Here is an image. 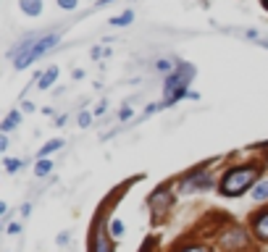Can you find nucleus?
Masks as SVG:
<instances>
[{
    "label": "nucleus",
    "instance_id": "1",
    "mask_svg": "<svg viewBox=\"0 0 268 252\" xmlns=\"http://www.w3.org/2000/svg\"><path fill=\"white\" fill-rule=\"evenodd\" d=\"M58 45V32H50V34H37V37H27L21 40L16 48L11 50V61H13V68L21 71V68H29L34 61H40L45 53H50Z\"/></svg>",
    "mask_w": 268,
    "mask_h": 252
},
{
    "label": "nucleus",
    "instance_id": "2",
    "mask_svg": "<svg viewBox=\"0 0 268 252\" xmlns=\"http://www.w3.org/2000/svg\"><path fill=\"white\" fill-rule=\"evenodd\" d=\"M258 181H260V166H237V168L223 173L218 192L223 197H239L250 187H255Z\"/></svg>",
    "mask_w": 268,
    "mask_h": 252
},
{
    "label": "nucleus",
    "instance_id": "3",
    "mask_svg": "<svg viewBox=\"0 0 268 252\" xmlns=\"http://www.w3.org/2000/svg\"><path fill=\"white\" fill-rule=\"evenodd\" d=\"M192 76H195V66L192 63H179L174 71L166 76L161 108H168V105L179 103L182 98H187L189 95V82H192Z\"/></svg>",
    "mask_w": 268,
    "mask_h": 252
},
{
    "label": "nucleus",
    "instance_id": "4",
    "mask_svg": "<svg viewBox=\"0 0 268 252\" xmlns=\"http://www.w3.org/2000/svg\"><path fill=\"white\" fill-rule=\"evenodd\" d=\"M210 187H213V176L205 173V171H197V173L187 176L182 184H179V189H182V192H205Z\"/></svg>",
    "mask_w": 268,
    "mask_h": 252
},
{
    "label": "nucleus",
    "instance_id": "5",
    "mask_svg": "<svg viewBox=\"0 0 268 252\" xmlns=\"http://www.w3.org/2000/svg\"><path fill=\"white\" fill-rule=\"evenodd\" d=\"M253 231H255V237H258V239L268 242V208H265V210H260V213L253 218Z\"/></svg>",
    "mask_w": 268,
    "mask_h": 252
},
{
    "label": "nucleus",
    "instance_id": "6",
    "mask_svg": "<svg viewBox=\"0 0 268 252\" xmlns=\"http://www.w3.org/2000/svg\"><path fill=\"white\" fill-rule=\"evenodd\" d=\"M18 8H21V13H27V16H40L42 13V0H18Z\"/></svg>",
    "mask_w": 268,
    "mask_h": 252
},
{
    "label": "nucleus",
    "instance_id": "7",
    "mask_svg": "<svg viewBox=\"0 0 268 252\" xmlns=\"http://www.w3.org/2000/svg\"><path fill=\"white\" fill-rule=\"evenodd\" d=\"M55 79H58V66H50L48 71H42V74L37 76V82H40L37 87H40V89H50V84H53Z\"/></svg>",
    "mask_w": 268,
    "mask_h": 252
},
{
    "label": "nucleus",
    "instance_id": "8",
    "mask_svg": "<svg viewBox=\"0 0 268 252\" xmlns=\"http://www.w3.org/2000/svg\"><path fill=\"white\" fill-rule=\"evenodd\" d=\"M18 124H21V110H11L8 116L3 119V124H0V129H3V134H8V131H13Z\"/></svg>",
    "mask_w": 268,
    "mask_h": 252
},
{
    "label": "nucleus",
    "instance_id": "9",
    "mask_svg": "<svg viewBox=\"0 0 268 252\" xmlns=\"http://www.w3.org/2000/svg\"><path fill=\"white\" fill-rule=\"evenodd\" d=\"M250 195H253L255 202H265V200H268V179H260L258 184L250 189Z\"/></svg>",
    "mask_w": 268,
    "mask_h": 252
},
{
    "label": "nucleus",
    "instance_id": "10",
    "mask_svg": "<svg viewBox=\"0 0 268 252\" xmlns=\"http://www.w3.org/2000/svg\"><path fill=\"white\" fill-rule=\"evenodd\" d=\"M131 21H134V11H124V13H119V16L110 18L108 24H110V27H129Z\"/></svg>",
    "mask_w": 268,
    "mask_h": 252
},
{
    "label": "nucleus",
    "instance_id": "11",
    "mask_svg": "<svg viewBox=\"0 0 268 252\" xmlns=\"http://www.w3.org/2000/svg\"><path fill=\"white\" fill-rule=\"evenodd\" d=\"M50 171H53V163H50V160L48 158H40L37 160V163H34V176H50Z\"/></svg>",
    "mask_w": 268,
    "mask_h": 252
},
{
    "label": "nucleus",
    "instance_id": "12",
    "mask_svg": "<svg viewBox=\"0 0 268 252\" xmlns=\"http://www.w3.org/2000/svg\"><path fill=\"white\" fill-rule=\"evenodd\" d=\"M63 147V140H50V142H45L42 147H40V158H48V155H53L55 150H61Z\"/></svg>",
    "mask_w": 268,
    "mask_h": 252
},
{
    "label": "nucleus",
    "instance_id": "13",
    "mask_svg": "<svg viewBox=\"0 0 268 252\" xmlns=\"http://www.w3.org/2000/svg\"><path fill=\"white\" fill-rule=\"evenodd\" d=\"M3 166H6V173H16L18 168H24V160H16V158H6V160H3Z\"/></svg>",
    "mask_w": 268,
    "mask_h": 252
},
{
    "label": "nucleus",
    "instance_id": "14",
    "mask_svg": "<svg viewBox=\"0 0 268 252\" xmlns=\"http://www.w3.org/2000/svg\"><path fill=\"white\" fill-rule=\"evenodd\" d=\"M110 237L113 239H121L124 237V223L116 218V221H110Z\"/></svg>",
    "mask_w": 268,
    "mask_h": 252
},
{
    "label": "nucleus",
    "instance_id": "15",
    "mask_svg": "<svg viewBox=\"0 0 268 252\" xmlns=\"http://www.w3.org/2000/svg\"><path fill=\"white\" fill-rule=\"evenodd\" d=\"M95 252H113V247H110V242H108L105 237H98V242H95Z\"/></svg>",
    "mask_w": 268,
    "mask_h": 252
},
{
    "label": "nucleus",
    "instance_id": "16",
    "mask_svg": "<svg viewBox=\"0 0 268 252\" xmlns=\"http://www.w3.org/2000/svg\"><path fill=\"white\" fill-rule=\"evenodd\" d=\"M76 121H79V126H82V129H87L89 124H92V113H84V110H82L79 116H76Z\"/></svg>",
    "mask_w": 268,
    "mask_h": 252
},
{
    "label": "nucleus",
    "instance_id": "17",
    "mask_svg": "<svg viewBox=\"0 0 268 252\" xmlns=\"http://www.w3.org/2000/svg\"><path fill=\"white\" fill-rule=\"evenodd\" d=\"M76 6H79V0H58V8H63V11H76Z\"/></svg>",
    "mask_w": 268,
    "mask_h": 252
},
{
    "label": "nucleus",
    "instance_id": "18",
    "mask_svg": "<svg viewBox=\"0 0 268 252\" xmlns=\"http://www.w3.org/2000/svg\"><path fill=\"white\" fill-rule=\"evenodd\" d=\"M155 68H158V71H163V74H166V71L171 74V71H174V63H171V61H158V66H155Z\"/></svg>",
    "mask_w": 268,
    "mask_h": 252
},
{
    "label": "nucleus",
    "instance_id": "19",
    "mask_svg": "<svg viewBox=\"0 0 268 252\" xmlns=\"http://www.w3.org/2000/svg\"><path fill=\"white\" fill-rule=\"evenodd\" d=\"M179 252H213L210 247H200V244H195V247H184V249H179Z\"/></svg>",
    "mask_w": 268,
    "mask_h": 252
},
{
    "label": "nucleus",
    "instance_id": "20",
    "mask_svg": "<svg viewBox=\"0 0 268 252\" xmlns=\"http://www.w3.org/2000/svg\"><path fill=\"white\" fill-rule=\"evenodd\" d=\"M131 116H134V110H131L129 105H126V108H121V113H119V119H121V121H129Z\"/></svg>",
    "mask_w": 268,
    "mask_h": 252
},
{
    "label": "nucleus",
    "instance_id": "21",
    "mask_svg": "<svg viewBox=\"0 0 268 252\" xmlns=\"http://www.w3.org/2000/svg\"><path fill=\"white\" fill-rule=\"evenodd\" d=\"M108 110V103H100L98 108H95V116H103V113Z\"/></svg>",
    "mask_w": 268,
    "mask_h": 252
},
{
    "label": "nucleus",
    "instance_id": "22",
    "mask_svg": "<svg viewBox=\"0 0 268 252\" xmlns=\"http://www.w3.org/2000/svg\"><path fill=\"white\" fill-rule=\"evenodd\" d=\"M18 231H21L18 223H8V234H18Z\"/></svg>",
    "mask_w": 268,
    "mask_h": 252
},
{
    "label": "nucleus",
    "instance_id": "23",
    "mask_svg": "<svg viewBox=\"0 0 268 252\" xmlns=\"http://www.w3.org/2000/svg\"><path fill=\"white\" fill-rule=\"evenodd\" d=\"M0 150H8V137H6V134L0 137Z\"/></svg>",
    "mask_w": 268,
    "mask_h": 252
},
{
    "label": "nucleus",
    "instance_id": "24",
    "mask_svg": "<svg viewBox=\"0 0 268 252\" xmlns=\"http://www.w3.org/2000/svg\"><path fill=\"white\" fill-rule=\"evenodd\" d=\"M71 76H74V79H82V76H84V71H82V68H74V74H71Z\"/></svg>",
    "mask_w": 268,
    "mask_h": 252
},
{
    "label": "nucleus",
    "instance_id": "25",
    "mask_svg": "<svg viewBox=\"0 0 268 252\" xmlns=\"http://www.w3.org/2000/svg\"><path fill=\"white\" fill-rule=\"evenodd\" d=\"M24 110H27V113H32V110H34V103H29V100H27V103H24Z\"/></svg>",
    "mask_w": 268,
    "mask_h": 252
},
{
    "label": "nucleus",
    "instance_id": "26",
    "mask_svg": "<svg viewBox=\"0 0 268 252\" xmlns=\"http://www.w3.org/2000/svg\"><path fill=\"white\" fill-rule=\"evenodd\" d=\"M113 0H98V6H110Z\"/></svg>",
    "mask_w": 268,
    "mask_h": 252
}]
</instances>
